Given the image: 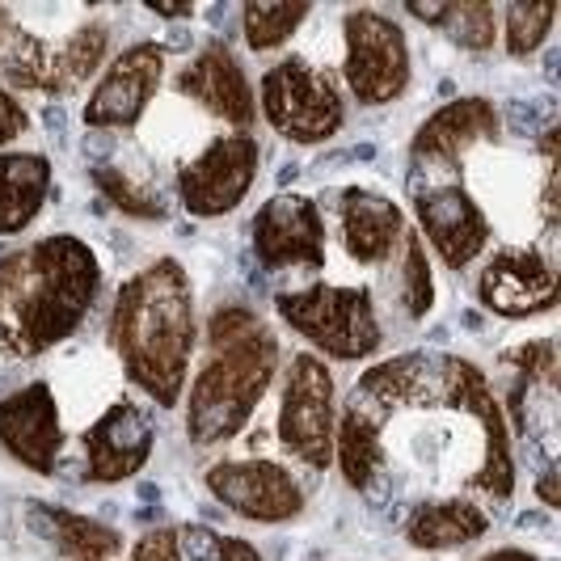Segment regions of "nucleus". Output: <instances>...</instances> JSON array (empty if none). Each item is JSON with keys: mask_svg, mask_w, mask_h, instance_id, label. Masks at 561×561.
<instances>
[{"mask_svg": "<svg viewBox=\"0 0 561 561\" xmlns=\"http://www.w3.org/2000/svg\"><path fill=\"white\" fill-rule=\"evenodd\" d=\"M334 456L346 485L380 506L460 490L511 499L515 490L503 405L485 371L448 351L371 367L337 414Z\"/></svg>", "mask_w": 561, "mask_h": 561, "instance_id": "obj_1", "label": "nucleus"}, {"mask_svg": "<svg viewBox=\"0 0 561 561\" xmlns=\"http://www.w3.org/2000/svg\"><path fill=\"white\" fill-rule=\"evenodd\" d=\"M102 291L98 253L72 232L0 257V355L34 359L81 330Z\"/></svg>", "mask_w": 561, "mask_h": 561, "instance_id": "obj_2", "label": "nucleus"}, {"mask_svg": "<svg viewBox=\"0 0 561 561\" xmlns=\"http://www.w3.org/2000/svg\"><path fill=\"white\" fill-rule=\"evenodd\" d=\"M111 346L127 380L157 410H173L186 393L195 359V287L178 257H157L118 287L111 312Z\"/></svg>", "mask_w": 561, "mask_h": 561, "instance_id": "obj_3", "label": "nucleus"}, {"mask_svg": "<svg viewBox=\"0 0 561 561\" xmlns=\"http://www.w3.org/2000/svg\"><path fill=\"white\" fill-rule=\"evenodd\" d=\"M279 337L253 309L228 305L207 321V355L186 397V435L198 448L228 444L245 431L257 401L275 385Z\"/></svg>", "mask_w": 561, "mask_h": 561, "instance_id": "obj_4", "label": "nucleus"}, {"mask_svg": "<svg viewBox=\"0 0 561 561\" xmlns=\"http://www.w3.org/2000/svg\"><path fill=\"white\" fill-rule=\"evenodd\" d=\"M275 309L309 346L337 364H359L380 346V317L367 287L309 283L300 291H279Z\"/></svg>", "mask_w": 561, "mask_h": 561, "instance_id": "obj_5", "label": "nucleus"}, {"mask_svg": "<svg viewBox=\"0 0 561 561\" xmlns=\"http://www.w3.org/2000/svg\"><path fill=\"white\" fill-rule=\"evenodd\" d=\"M253 102L262 106L266 123L291 144L334 140L346 123V106H342L334 77L300 56L279 59L275 68H266Z\"/></svg>", "mask_w": 561, "mask_h": 561, "instance_id": "obj_6", "label": "nucleus"}, {"mask_svg": "<svg viewBox=\"0 0 561 561\" xmlns=\"http://www.w3.org/2000/svg\"><path fill=\"white\" fill-rule=\"evenodd\" d=\"M342 77L359 106H389L410 84V43L393 18L376 9H351L342 18Z\"/></svg>", "mask_w": 561, "mask_h": 561, "instance_id": "obj_7", "label": "nucleus"}, {"mask_svg": "<svg viewBox=\"0 0 561 561\" xmlns=\"http://www.w3.org/2000/svg\"><path fill=\"white\" fill-rule=\"evenodd\" d=\"M334 431H337L334 376H330L325 359L300 351V355H291V364L283 371L279 444L300 465L325 469L334 460Z\"/></svg>", "mask_w": 561, "mask_h": 561, "instance_id": "obj_8", "label": "nucleus"}, {"mask_svg": "<svg viewBox=\"0 0 561 561\" xmlns=\"http://www.w3.org/2000/svg\"><path fill=\"white\" fill-rule=\"evenodd\" d=\"M257 165H262V148L250 131L216 136L198 157H191L178 169L182 207L191 216H203V220L237 211L253 191V182H257Z\"/></svg>", "mask_w": 561, "mask_h": 561, "instance_id": "obj_9", "label": "nucleus"}, {"mask_svg": "<svg viewBox=\"0 0 561 561\" xmlns=\"http://www.w3.org/2000/svg\"><path fill=\"white\" fill-rule=\"evenodd\" d=\"M253 253L266 271H325V216L309 195H275L253 216Z\"/></svg>", "mask_w": 561, "mask_h": 561, "instance_id": "obj_10", "label": "nucleus"}, {"mask_svg": "<svg viewBox=\"0 0 561 561\" xmlns=\"http://www.w3.org/2000/svg\"><path fill=\"white\" fill-rule=\"evenodd\" d=\"M216 503L250 524H287L305 511V490L275 460H220L207 469Z\"/></svg>", "mask_w": 561, "mask_h": 561, "instance_id": "obj_11", "label": "nucleus"}, {"mask_svg": "<svg viewBox=\"0 0 561 561\" xmlns=\"http://www.w3.org/2000/svg\"><path fill=\"white\" fill-rule=\"evenodd\" d=\"M414 211L426 237L422 245L439 253L448 271H465L490 245V216L460 182H431L414 198Z\"/></svg>", "mask_w": 561, "mask_h": 561, "instance_id": "obj_12", "label": "nucleus"}, {"mask_svg": "<svg viewBox=\"0 0 561 561\" xmlns=\"http://www.w3.org/2000/svg\"><path fill=\"white\" fill-rule=\"evenodd\" d=\"M478 300L494 317L524 321L558 305V271L540 250H499L478 279Z\"/></svg>", "mask_w": 561, "mask_h": 561, "instance_id": "obj_13", "label": "nucleus"}, {"mask_svg": "<svg viewBox=\"0 0 561 561\" xmlns=\"http://www.w3.org/2000/svg\"><path fill=\"white\" fill-rule=\"evenodd\" d=\"M165 77V51L157 43H136L102 72L98 89L84 102L89 127H136L152 106Z\"/></svg>", "mask_w": 561, "mask_h": 561, "instance_id": "obj_14", "label": "nucleus"}, {"mask_svg": "<svg viewBox=\"0 0 561 561\" xmlns=\"http://www.w3.org/2000/svg\"><path fill=\"white\" fill-rule=\"evenodd\" d=\"M503 118L494 111V102L485 98H456L444 111H435L414 136V165L419 173L435 178V173H451L473 148L499 140Z\"/></svg>", "mask_w": 561, "mask_h": 561, "instance_id": "obj_15", "label": "nucleus"}, {"mask_svg": "<svg viewBox=\"0 0 561 561\" xmlns=\"http://www.w3.org/2000/svg\"><path fill=\"white\" fill-rule=\"evenodd\" d=\"M84 444V478L89 481H127L136 478L148 456L157 448V431H152V419L148 410H140L136 401H114L102 419L93 422L81 435Z\"/></svg>", "mask_w": 561, "mask_h": 561, "instance_id": "obj_16", "label": "nucleus"}, {"mask_svg": "<svg viewBox=\"0 0 561 561\" xmlns=\"http://www.w3.org/2000/svg\"><path fill=\"white\" fill-rule=\"evenodd\" d=\"M0 444L30 473H43V478L56 473L64 426H59V401L47 380H34L0 401Z\"/></svg>", "mask_w": 561, "mask_h": 561, "instance_id": "obj_17", "label": "nucleus"}, {"mask_svg": "<svg viewBox=\"0 0 561 561\" xmlns=\"http://www.w3.org/2000/svg\"><path fill=\"white\" fill-rule=\"evenodd\" d=\"M173 89H178L182 98L198 102L207 114L232 123L237 131H250L253 118H257L253 84H250V77H245V68L237 64L228 43H207V47L178 72Z\"/></svg>", "mask_w": 561, "mask_h": 561, "instance_id": "obj_18", "label": "nucleus"}, {"mask_svg": "<svg viewBox=\"0 0 561 561\" xmlns=\"http://www.w3.org/2000/svg\"><path fill=\"white\" fill-rule=\"evenodd\" d=\"M337 225L342 245L351 262L359 266H385L393 262L405 237V216L389 195L367 191V186H342L337 191Z\"/></svg>", "mask_w": 561, "mask_h": 561, "instance_id": "obj_19", "label": "nucleus"}, {"mask_svg": "<svg viewBox=\"0 0 561 561\" xmlns=\"http://www.w3.org/2000/svg\"><path fill=\"white\" fill-rule=\"evenodd\" d=\"M490 533V511L478 506L465 494H448V499H431L419 503L405 519V540L426 553H444V549H465Z\"/></svg>", "mask_w": 561, "mask_h": 561, "instance_id": "obj_20", "label": "nucleus"}, {"mask_svg": "<svg viewBox=\"0 0 561 561\" xmlns=\"http://www.w3.org/2000/svg\"><path fill=\"white\" fill-rule=\"evenodd\" d=\"M51 195V161L43 152H0V237L34 225Z\"/></svg>", "mask_w": 561, "mask_h": 561, "instance_id": "obj_21", "label": "nucleus"}, {"mask_svg": "<svg viewBox=\"0 0 561 561\" xmlns=\"http://www.w3.org/2000/svg\"><path fill=\"white\" fill-rule=\"evenodd\" d=\"M56 51L47 47L30 26L18 22L13 9L0 4V72L22 89H38V93H51L56 81Z\"/></svg>", "mask_w": 561, "mask_h": 561, "instance_id": "obj_22", "label": "nucleus"}, {"mask_svg": "<svg viewBox=\"0 0 561 561\" xmlns=\"http://www.w3.org/2000/svg\"><path fill=\"white\" fill-rule=\"evenodd\" d=\"M106 43H111V30L106 22H84L77 26L56 51V81H51V93H72L81 81H89L102 59H106Z\"/></svg>", "mask_w": 561, "mask_h": 561, "instance_id": "obj_23", "label": "nucleus"}, {"mask_svg": "<svg viewBox=\"0 0 561 561\" xmlns=\"http://www.w3.org/2000/svg\"><path fill=\"white\" fill-rule=\"evenodd\" d=\"M561 18L558 4H536V0H515L499 13V34L511 59H528L545 47V38L553 34V22Z\"/></svg>", "mask_w": 561, "mask_h": 561, "instance_id": "obj_24", "label": "nucleus"}, {"mask_svg": "<svg viewBox=\"0 0 561 561\" xmlns=\"http://www.w3.org/2000/svg\"><path fill=\"white\" fill-rule=\"evenodd\" d=\"M397 257H401V262H397V296H401V309L419 321V317H426L431 305H435L431 257H426V245H422L419 232H410V228H405Z\"/></svg>", "mask_w": 561, "mask_h": 561, "instance_id": "obj_25", "label": "nucleus"}, {"mask_svg": "<svg viewBox=\"0 0 561 561\" xmlns=\"http://www.w3.org/2000/svg\"><path fill=\"white\" fill-rule=\"evenodd\" d=\"M305 18H309V4H245L241 13L245 43L253 51H275L300 30Z\"/></svg>", "mask_w": 561, "mask_h": 561, "instance_id": "obj_26", "label": "nucleus"}, {"mask_svg": "<svg viewBox=\"0 0 561 561\" xmlns=\"http://www.w3.org/2000/svg\"><path fill=\"white\" fill-rule=\"evenodd\" d=\"M439 30L448 34L451 43L469 47V51H485L499 38V9L485 0H460V4H444Z\"/></svg>", "mask_w": 561, "mask_h": 561, "instance_id": "obj_27", "label": "nucleus"}, {"mask_svg": "<svg viewBox=\"0 0 561 561\" xmlns=\"http://www.w3.org/2000/svg\"><path fill=\"white\" fill-rule=\"evenodd\" d=\"M93 182H98V191L111 198L118 211H127V216H140V220H157V216H165L161 195H152V191H144L140 182H131V173H127V169L102 165L98 173H93Z\"/></svg>", "mask_w": 561, "mask_h": 561, "instance_id": "obj_28", "label": "nucleus"}, {"mask_svg": "<svg viewBox=\"0 0 561 561\" xmlns=\"http://www.w3.org/2000/svg\"><path fill=\"white\" fill-rule=\"evenodd\" d=\"M503 359L519 367V371L528 376V385H533V380L553 385V371H558V351H553V342H549V337L528 342V346H515V351H506Z\"/></svg>", "mask_w": 561, "mask_h": 561, "instance_id": "obj_29", "label": "nucleus"}, {"mask_svg": "<svg viewBox=\"0 0 561 561\" xmlns=\"http://www.w3.org/2000/svg\"><path fill=\"white\" fill-rule=\"evenodd\" d=\"M127 561H182V528H157L140 536Z\"/></svg>", "mask_w": 561, "mask_h": 561, "instance_id": "obj_30", "label": "nucleus"}, {"mask_svg": "<svg viewBox=\"0 0 561 561\" xmlns=\"http://www.w3.org/2000/svg\"><path fill=\"white\" fill-rule=\"evenodd\" d=\"M30 131V114L26 106L0 84V144H13L18 136H26Z\"/></svg>", "mask_w": 561, "mask_h": 561, "instance_id": "obj_31", "label": "nucleus"}, {"mask_svg": "<svg viewBox=\"0 0 561 561\" xmlns=\"http://www.w3.org/2000/svg\"><path fill=\"white\" fill-rule=\"evenodd\" d=\"M216 553H220V561H266L250 540H241V536H220V540H216Z\"/></svg>", "mask_w": 561, "mask_h": 561, "instance_id": "obj_32", "label": "nucleus"}, {"mask_svg": "<svg viewBox=\"0 0 561 561\" xmlns=\"http://www.w3.org/2000/svg\"><path fill=\"white\" fill-rule=\"evenodd\" d=\"M478 561H545V558H536V553H528V549H494V553H485V558H478Z\"/></svg>", "mask_w": 561, "mask_h": 561, "instance_id": "obj_33", "label": "nucleus"}, {"mask_svg": "<svg viewBox=\"0 0 561 561\" xmlns=\"http://www.w3.org/2000/svg\"><path fill=\"white\" fill-rule=\"evenodd\" d=\"M553 478H558V473L549 469V473H545V481H540V499H545V506H558V490H553Z\"/></svg>", "mask_w": 561, "mask_h": 561, "instance_id": "obj_34", "label": "nucleus"}, {"mask_svg": "<svg viewBox=\"0 0 561 561\" xmlns=\"http://www.w3.org/2000/svg\"><path fill=\"white\" fill-rule=\"evenodd\" d=\"M72 561H118V558H72Z\"/></svg>", "mask_w": 561, "mask_h": 561, "instance_id": "obj_35", "label": "nucleus"}]
</instances>
